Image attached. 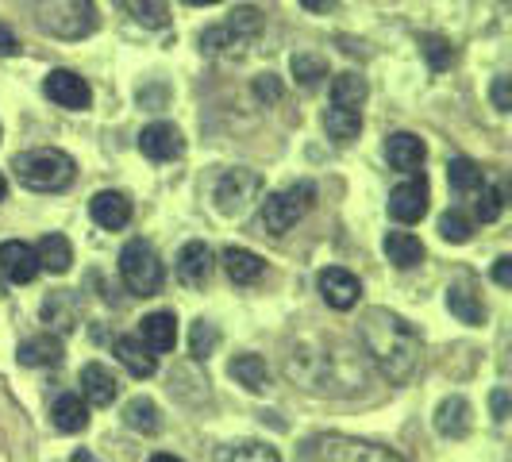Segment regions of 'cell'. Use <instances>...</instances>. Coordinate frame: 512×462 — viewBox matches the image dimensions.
I'll list each match as a JSON object with an SVG mask.
<instances>
[{"mask_svg": "<svg viewBox=\"0 0 512 462\" xmlns=\"http://www.w3.org/2000/svg\"><path fill=\"white\" fill-rule=\"evenodd\" d=\"M120 278L128 285L135 297H154L158 289H162V262L154 255L151 243H143V239H131L128 247L120 251Z\"/></svg>", "mask_w": 512, "mask_h": 462, "instance_id": "obj_6", "label": "cell"}, {"mask_svg": "<svg viewBox=\"0 0 512 462\" xmlns=\"http://www.w3.org/2000/svg\"><path fill=\"white\" fill-rule=\"evenodd\" d=\"M366 77L359 74H339L332 81V104H339V108H362V101H366Z\"/></svg>", "mask_w": 512, "mask_h": 462, "instance_id": "obj_34", "label": "cell"}, {"mask_svg": "<svg viewBox=\"0 0 512 462\" xmlns=\"http://www.w3.org/2000/svg\"><path fill=\"white\" fill-rule=\"evenodd\" d=\"M228 370L231 378L243 385V389H251V393H262L270 385V366H266V359H258V355H235Z\"/></svg>", "mask_w": 512, "mask_h": 462, "instance_id": "obj_30", "label": "cell"}, {"mask_svg": "<svg viewBox=\"0 0 512 462\" xmlns=\"http://www.w3.org/2000/svg\"><path fill=\"white\" fill-rule=\"evenodd\" d=\"M4 193H8V185H4V178H0V201H4Z\"/></svg>", "mask_w": 512, "mask_h": 462, "instance_id": "obj_50", "label": "cell"}, {"mask_svg": "<svg viewBox=\"0 0 512 462\" xmlns=\"http://www.w3.org/2000/svg\"><path fill=\"white\" fill-rule=\"evenodd\" d=\"M493 104H497L501 112H509V108H512V85H509V77H497V81H493Z\"/></svg>", "mask_w": 512, "mask_h": 462, "instance_id": "obj_42", "label": "cell"}, {"mask_svg": "<svg viewBox=\"0 0 512 462\" xmlns=\"http://www.w3.org/2000/svg\"><path fill=\"white\" fill-rule=\"evenodd\" d=\"M385 258L397 266V270H412L424 262V243L412 235V231H389L385 235Z\"/></svg>", "mask_w": 512, "mask_h": 462, "instance_id": "obj_26", "label": "cell"}, {"mask_svg": "<svg viewBox=\"0 0 512 462\" xmlns=\"http://www.w3.org/2000/svg\"><path fill=\"white\" fill-rule=\"evenodd\" d=\"M220 262H224V274H228L235 285H255V282H262V274H266V262H262L255 251H247V247H228V251L220 255Z\"/></svg>", "mask_w": 512, "mask_h": 462, "instance_id": "obj_22", "label": "cell"}, {"mask_svg": "<svg viewBox=\"0 0 512 462\" xmlns=\"http://www.w3.org/2000/svg\"><path fill=\"white\" fill-rule=\"evenodd\" d=\"M420 54L428 58L432 70H447V66L455 62V47H451V39H443V35H424V39H420Z\"/></svg>", "mask_w": 512, "mask_h": 462, "instance_id": "obj_38", "label": "cell"}, {"mask_svg": "<svg viewBox=\"0 0 512 462\" xmlns=\"http://www.w3.org/2000/svg\"><path fill=\"white\" fill-rule=\"evenodd\" d=\"M185 4H201L205 8V4H220V0H185Z\"/></svg>", "mask_w": 512, "mask_h": 462, "instance_id": "obj_49", "label": "cell"}, {"mask_svg": "<svg viewBox=\"0 0 512 462\" xmlns=\"http://www.w3.org/2000/svg\"><path fill=\"white\" fill-rule=\"evenodd\" d=\"M316 285H320V297H324L332 308H339V312L355 308L359 305V297H362L359 278H355L351 270H343V266H328V270H320Z\"/></svg>", "mask_w": 512, "mask_h": 462, "instance_id": "obj_11", "label": "cell"}, {"mask_svg": "<svg viewBox=\"0 0 512 462\" xmlns=\"http://www.w3.org/2000/svg\"><path fill=\"white\" fill-rule=\"evenodd\" d=\"M359 335L362 351L382 370L385 382L401 385L416 374V366H420V335H416V328L405 316H397L389 308H366Z\"/></svg>", "mask_w": 512, "mask_h": 462, "instance_id": "obj_2", "label": "cell"}, {"mask_svg": "<svg viewBox=\"0 0 512 462\" xmlns=\"http://www.w3.org/2000/svg\"><path fill=\"white\" fill-rule=\"evenodd\" d=\"M470 428H474V409H470L466 397H447V401H439V409H436L439 436L462 439V436H470Z\"/></svg>", "mask_w": 512, "mask_h": 462, "instance_id": "obj_19", "label": "cell"}, {"mask_svg": "<svg viewBox=\"0 0 512 462\" xmlns=\"http://www.w3.org/2000/svg\"><path fill=\"white\" fill-rule=\"evenodd\" d=\"M428 181L424 178H409L401 181L393 193H389V216L397 220V224H416V220H424V212H428Z\"/></svg>", "mask_w": 512, "mask_h": 462, "instance_id": "obj_10", "label": "cell"}, {"mask_svg": "<svg viewBox=\"0 0 512 462\" xmlns=\"http://www.w3.org/2000/svg\"><path fill=\"white\" fill-rule=\"evenodd\" d=\"M228 462H282V455L266 443H243L228 455Z\"/></svg>", "mask_w": 512, "mask_h": 462, "instance_id": "obj_40", "label": "cell"}, {"mask_svg": "<svg viewBox=\"0 0 512 462\" xmlns=\"http://www.w3.org/2000/svg\"><path fill=\"white\" fill-rule=\"evenodd\" d=\"M439 235H443L447 243H470V239H474V220L451 208V212L439 216Z\"/></svg>", "mask_w": 512, "mask_h": 462, "instance_id": "obj_37", "label": "cell"}, {"mask_svg": "<svg viewBox=\"0 0 512 462\" xmlns=\"http://www.w3.org/2000/svg\"><path fill=\"white\" fill-rule=\"evenodd\" d=\"M216 347H220V332H216V324H208V320H197L193 324V332H189V355L197 362H205L216 355Z\"/></svg>", "mask_w": 512, "mask_h": 462, "instance_id": "obj_35", "label": "cell"}, {"mask_svg": "<svg viewBox=\"0 0 512 462\" xmlns=\"http://www.w3.org/2000/svg\"><path fill=\"white\" fill-rule=\"evenodd\" d=\"M89 212H93V220H97L104 231H120L131 224V201L124 193H112V189L97 193V197L89 201Z\"/></svg>", "mask_w": 512, "mask_h": 462, "instance_id": "obj_21", "label": "cell"}, {"mask_svg": "<svg viewBox=\"0 0 512 462\" xmlns=\"http://www.w3.org/2000/svg\"><path fill=\"white\" fill-rule=\"evenodd\" d=\"M0 274L16 285L35 282V278H39V258H35V247H27V243H20V239L0 243Z\"/></svg>", "mask_w": 512, "mask_h": 462, "instance_id": "obj_14", "label": "cell"}, {"mask_svg": "<svg viewBox=\"0 0 512 462\" xmlns=\"http://www.w3.org/2000/svg\"><path fill=\"white\" fill-rule=\"evenodd\" d=\"M0 54L8 58V54H20V39L12 35V27H4L0 24Z\"/></svg>", "mask_w": 512, "mask_h": 462, "instance_id": "obj_45", "label": "cell"}, {"mask_svg": "<svg viewBox=\"0 0 512 462\" xmlns=\"http://www.w3.org/2000/svg\"><path fill=\"white\" fill-rule=\"evenodd\" d=\"M489 401H493V420L505 424V420H509V389H493Z\"/></svg>", "mask_w": 512, "mask_h": 462, "instance_id": "obj_43", "label": "cell"}, {"mask_svg": "<svg viewBox=\"0 0 512 462\" xmlns=\"http://www.w3.org/2000/svg\"><path fill=\"white\" fill-rule=\"evenodd\" d=\"M324 131H328V139H335V143H351V139H359L362 131V112L359 108H339V104H332L324 112Z\"/></svg>", "mask_w": 512, "mask_h": 462, "instance_id": "obj_29", "label": "cell"}, {"mask_svg": "<svg viewBox=\"0 0 512 462\" xmlns=\"http://www.w3.org/2000/svg\"><path fill=\"white\" fill-rule=\"evenodd\" d=\"M139 339L151 347L154 355L174 351L178 347V320H174V312H151V316H143Z\"/></svg>", "mask_w": 512, "mask_h": 462, "instance_id": "obj_20", "label": "cell"}, {"mask_svg": "<svg viewBox=\"0 0 512 462\" xmlns=\"http://www.w3.org/2000/svg\"><path fill=\"white\" fill-rule=\"evenodd\" d=\"M447 181H451L455 193H478L486 185V174L474 158H451L447 162Z\"/></svg>", "mask_w": 512, "mask_h": 462, "instance_id": "obj_32", "label": "cell"}, {"mask_svg": "<svg viewBox=\"0 0 512 462\" xmlns=\"http://www.w3.org/2000/svg\"><path fill=\"white\" fill-rule=\"evenodd\" d=\"M293 77L305 85V89H316L324 77H328V62L320 54H293Z\"/></svg>", "mask_w": 512, "mask_h": 462, "instance_id": "obj_36", "label": "cell"}, {"mask_svg": "<svg viewBox=\"0 0 512 462\" xmlns=\"http://www.w3.org/2000/svg\"><path fill=\"white\" fill-rule=\"evenodd\" d=\"M43 93H47L54 104L70 108V112H85V108L93 104L89 81H85L81 74H74V70H51L47 81H43Z\"/></svg>", "mask_w": 512, "mask_h": 462, "instance_id": "obj_9", "label": "cell"}, {"mask_svg": "<svg viewBox=\"0 0 512 462\" xmlns=\"http://www.w3.org/2000/svg\"><path fill=\"white\" fill-rule=\"evenodd\" d=\"M301 4H305L308 12H320V16H324V12H332V8H335V0H301Z\"/></svg>", "mask_w": 512, "mask_h": 462, "instance_id": "obj_46", "label": "cell"}, {"mask_svg": "<svg viewBox=\"0 0 512 462\" xmlns=\"http://www.w3.org/2000/svg\"><path fill=\"white\" fill-rule=\"evenodd\" d=\"M70 462H97V459H93L89 451H74V459H70Z\"/></svg>", "mask_w": 512, "mask_h": 462, "instance_id": "obj_47", "label": "cell"}, {"mask_svg": "<svg viewBox=\"0 0 512 462\" xmlns=\"http://www.w3.org/2000/svg\"><path fill=\"white\" fill-rule=\"evenodd\" d=\"M35 258H39V270H47V274H66L70 266H74V247H70V239L66 235H43L39 239V247H35Z\"/></svg>", "mask_w": 512, "mask_h": 462, "instance_id": "obj_24", "label": "cell"}, {"mask_svg": "<svg viewBox=\"0 0 512 462\" xmlns=\"http://www.w3.org/2000/svg\"><path fill=\"white\" fill-rule=\"evenodd\" d=\"M62 339L58 335H31L20 343V351H16V359L24 362V366H58L62 362Z\"/></svg>", "mask_w": 512, "mask_h": 462, "instance_id": "obj_27", "label": "cell"}, {"mask_svg": "<svg viewBox=\"0 0 512 462\" xmlns=\"http://www.w3.org/2000/svg\"><path fill=\"white\" fill-rule=\"evenodd\" d=\"M116 359L124 362L135 378H151L154 370H158L154 351L139 339V335H120V339H116Z\"/></svg>", "mask_w": 512, "mask_h": 462, "instance_id": "obj_23", "label": "cell"}, {"mask_svg": "<svg viewBox=\"0 0 512 462\" xmlns=\"http://www.w3.org/2000/svg\"><path fill=\"white\" fill-rule=\"evenodd\" d=\"M39 27L77 39V35H89L97 27V8H93V0H66V12L51 8V16H39Z\"/></svg>", "mask_w": 512, "mask_h": 462, "instance_id": "obj_8", "label": "cell"}, {"mask_svg": "<svg viewBox=\"0 0 512 462\" xmlns=\"http://www.w3.org/2000/svg\"><path fill=\"white\" fill-rule=\"evenodd\" d=\"M151 462H181V459H174V455H154Z\"/></svg>", "mask_w": 512, "mask_h": 462, "instance_id": "obj_48", "label": "cell"}, {"mask_svg": "<svg viewBox=\"0 0 512 462\" xmlns=\"http://www.w3.org/2000/svg\"><path fill=\"white\" fill-rule=\"evenodd\" d=\"M81 397H85V405L108 409V405L120 397V382H116V374H112L104 362H89V366H81Z\"/></svg>", "mask_w": 512, "mask_h": 462, "instance_id": "obj_15", "label": "cell"}, {"mask_svg": "<svg viewBox=\"0 0 512 462\" xmlns=\"http://www.w3.org/2000/svg\"><path fill=\"white\" fill-rule=\"evenodd\" d=\"M139 151L147 154L151 162H174L181 151H185V139L174 124H151L139 135Z\"/></svg>", "mask_w": 512, "mask_h": 462, "instance_id": "obj_17", "label": "cell"}, {"mask_svg": "<svg viewBox=\"0 0 512 462\" xmlns=\"http://www.w3.org/2000/svg\"><path fill=\"white\" fill-rule=\"evenodd\" d=\"M212 270H216V255H212V247L201 243V239H193V243H185L178 255V282L189 285V289H205L208 278H212Z\"/></svg>", "mask_w": 512, "mask_h": 462, "instance_id": "obj_12", "label": "cell"}, {"mask_svg": "<svg viewBox=\"0 0 512 462\" xmlns=\"http://www.w3.org/2000/svg\"><path fill=\"white\" fill-rule=\"evenodd\" d=\"M501 212H505V193H501V189H486V185H482V189H478V205H474V216H478L482 224H493Z\"/></svg>", "mask_w": 512, "mask_h": 462, "instance_id": "obj_39", "label": "cell"}, {"mask_svg": "<svg viewBox=\"0 0 512 462\" xmlns=\"http://www.w3.org/2000/svg\"><path fill=\"white\" fill-rule=\"evenodd\" d=\"M316 455H320V462H405L397 451L355 436H320L316 439Z\"/></svg>", "mask_w": 512, "mask_h": 462, "instance_id": "obj_7", "label": "cell"}, {"mask_svg": "<svg viewBox=\"0 0 512 462\" xmlns=\"http://www.w3.org/2000/svg\"><path fill=\"white\" fill-rule=\"evenodd\" d=\"M262 189H266L262 174L247 170V166H235V170H228L224 178L216 181V189H212L216 212H220V216H231V220H235V216H247L251 205L262 197Z\"/></svg>", "mask_w": 512, "mask_h": 462, "instance_id": "obj_5", "label": "cell"}, {"mask_svg": "<svg viewBox=\"0 0 512 462\" xmlns=\"http://www.w3.org/2000/svg\"><path fill=\"white\" fill-rule=\"evenodd\" d=\"M12 170H16L20 185L35 189V193H58V189H66L77 174L74 158L66 151H58V147H39V151L16 154Z\"/></svg>", "mask_w": 512, "mask_h": 462, "instance_id": "obj_3", "label": "cell"}, {"mask_svg": "<svg viewBox=\"0 0 512 462\" xmlns=\"http://www.w3.org/2000/svg\"><path fill=\"white\" fill-rule=\"evenodd\" d=\"M285 378L312 397H355L366 385V370L355 347L305 339L285 355Z\"/></svg>", "mask_w": 512, "mask_h": 462, "instance_id": "obj_1", "label": "cell"}, {"mask_svg": "<svg viewBox=\"0 0 512 462\" xmlns=\"http://www.w3.org/2000/svg\"><path fill=\"white\" fill-rule=\"evenodd\" d=\"M251 43H255L251 35H243L239 27H231V24H216L201 35V51L212 54V58H228V62L231 58H243Z\"/></svg>", "mask_w": 512, "mask_h": 462, "instance_id": "obj_18", "label": "cell"}, {"mask_svg": "<svg viewBox=\"0 0 512 462\" xmlns=\"http://www.w3.org/2000/svg\"><path fill=\"white\" fill-rule=\"evenodd\" d=\"M316 205V185L312 181H297V185H285L278 193H270L262 201V231L270 235H285L293 228L308 208Z\"/></svg>", "mask_w": 512, "mask_h": 462, "instance_id": "obj_4", "label": "cell"}, {"mask_svg": "<svg viewBox=\"0 0 512 462\" xmlns=\"http://www.w3.org/2000/svg\"><path fill=\"white\" fill-rule=\"evenodd\" d=\"M424 158H428V147H424V139L412 135V131H393V135L385 139V162H389L393 170H401V174H416V170L424 166Z\"/></svg>", "mask_w": 512, "mask_h": 462, "instance_id": "obj_13", "label": "cell"}, {"mask_svg": "<svg viewBox=\"0 0 512 462\" xmlns=\"http://www.w3.org/2000/svg\"><path fill=\"white\" fill-rule=\"evenodd\" d=\"M493 282L505 285V289L512 285V258L509 255H501L497 262H493Z\"/></svg>", "mask_w": 512, "mask_h": 462, "instance_id": "obj_44", "label": "cell"}, {"mask_svg": "<svg viewBox=\"0 0 512 462\" xmlns=\"http://www.w3.org/2000/svg\"><path fill=\"white\" fill-rule=\"evenodd\" d=\"M77 297L70 293V289H58V293H51L47 301H43V320L51 324L58 335H70L77 328Z\"/></svg>", "mask_w": 512, "mask_h": 462, "instance_id": "obj_25", "label": "cell"}, {"mask_svg": "<svg viewBox=\"0 0 512 462\" xmlns=\"http://www.w3.org/2000/svg\"><path fill=\"white\" fill-rule=\"evenodd\" d=\"M124 424H128L131 432L154 436L162 428V412H158V405H154L151 397H135V401L124 405Z\"/></svg>", "mask_w": 512, "mask_h": 462, "instance_id": "obj_31", "label": "cell"}, {"mask_svg": "<svg viewBox=\"0 0 512 462\" xmlns=\"http://www.w3.org/2000/svg\"><path fill=\"white\" fill-rule=\"evenodd\" d=\"M120 4H124V12H128L135 24L151 27V31L170 27V8H166V0H120Z\"/></svg>", "mask_w": 512, "mask_h": 462, "instance_id": "obj_33", "label": "cell"}, {"mask_svg": "<svg viewBox=\"0 0 512 462\" xmlns=\"http://www.w3.org/2000/svg\"><path fill=\"white\" fill-rule=\"evenodd\" d=\"M51 424L58 432H85L89 428V405L77 397V393H66V397H58L51 409Z\"/></svg>", "mask_w": 512, "mask_h": 462, "instance_id": "obj_28", "label": "cell"}, {"mask_svg": "<svg viewBox=\"0 0 512 462\" xmlns=\"http://www.w3.org/2000/svg\"><path fill=\"white\" fill-rule=\"evenodd\" d=\"M255 97L262 104H278V101H282V81H278L274 74L255 77Z\"/></svg>", "mask_w": 512, "mask_h": 462, "instance_id": "obj_41", "label": "cell"}, {"mask_svg": "<svg viewBox=\"0 0 512 462\" xmlns=\"http://www.w3.org/2000/svg\"><path fill=\"white\" fill-rule=\"evenodd\" d=\"M447 308H451V316L459 320V324H470V328H482L486 324V301H482V293H478V285L474 282H455L447 289Z\"/></svg>", "mask_w": 512, "mask_h": 462, "instance_id": "obj_16", "label": "cell"}]
</instances>
